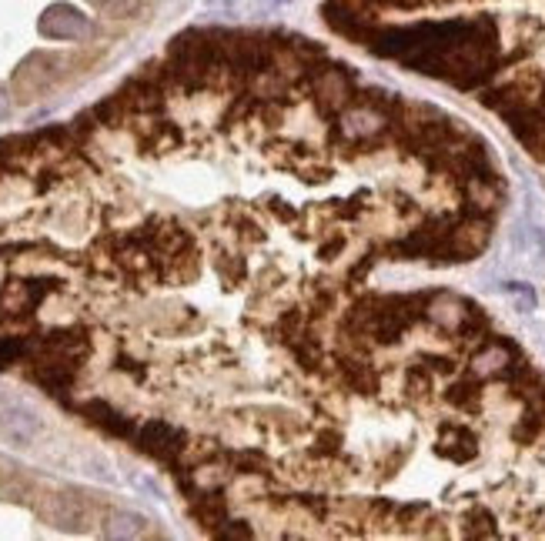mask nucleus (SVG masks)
Masks as SVG:
<instances>
[{"instance_id":"f257e3e1","label":"nucleus","mask_w":545,"mask_h":541,"mask_svg":"<svg viewBox=\"0 0 545 541\" xmlns=\"http://www.w3.org/2000/svg\"><path fill=\"white\" fill-rule=\"evenodd\" d=\"M432 77L475 94L545 167V44L532 30L509 37L488 10L455 14Z\"/></svg>"}]
</instances>
